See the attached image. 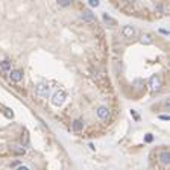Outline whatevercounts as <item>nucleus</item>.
Instances as JSON below:
<instances>
[{"instance_id":"4468645a","label":"nucleus","mask_w":170,"mask_h":170,"mask_svg":"<svg viewBox=\"0 0 170 170\" xmlns=\"http://www.w3.org/2000/svg\"><path fill=\"white\" fill-rule=\"evenodd\" d=\"M88 5H90L91 8H97V6L100 5V2H99V0H88Z\"/></svg>"},{"instance_id":"ddd939ff","label":"nucleus","mask_w":170,"mask_h":170,"mask_svg":"<svg viewBox=\"0 0 170 170\" xmlns=\"http://www.w3.org/2000/svg\"><path fill=\"white\" fill-rule=\"evenodd\" d=\"M155 12H156L158 15H164V14L167 12V9H166V6H164V5H158V6L155 8Z\"/></svg>"},{"instance_id":"f257e3e1","label":"nucleus","mask_w":170,"mask_h":170,"mask_svg":"<svg viewBox=\"0 0 170 170\" xmlns=\"http://www.w3.org/2000/svg\"><path fill=\"white\" fill-rule=\"evenodd\" d=\"M50 93V87L46 84V82H41V84H38L37 88H35V94L38 97H41V99H44V97H47Z\"/></svg>"},{"instance_id":"0eeeda50","label":"nucleus","mask_w":170,"mask_h":170,"mask_svg":"<svg viewBox=\"0 0 170 170\" xmlns=\"http://www.w3.org/2000/svg\"><path fill=\"white\" fill-rule=\"evenodd\" d=\"M158 160H160V163H161L163 166H169V163H170V153H169V151L160 152Z\"/></svg>"},{"instance_id":"2eb2a0df","label":"nucleus","mask_w":170,"mask_h":170,"mask_svg":"<svg viewBox=\"0 0 170 170\" xmlns=\"http://www.w3.org/2000/svg\"><path fill=\"white\" fill-rule=\"evenodd\" d=\"M58 5H61V6H70V5H72V2H70V0H59V2H58Z\"/></svg>"},{"instance_id":"f03ea898","label":"nucleus","mask_w":170,"mask_h":170,"mask_svg":"<svg viewBox=\"0 0 170 170\" xmlns=\"http://www.w3.org/2000/svg\"><path fill=\"white\" fill-rule=\"evenodd\" d=\"M65 93L62 91V90H58V91H55L53 93V96H52V103L55 105V106H61L64 102H65Z\"/></svg>"},{"instance_id":"412c9836","label":"nucleus","mask_w":170,"mask_h":170,"mask_svg":"<svg viewBox=\"0 0 170 170\" xmlns=\"http://www.w3.org/2000/svg\"><path fill=\"white\" fill-rule=\"evenodd\" d=\"M88 146H90V149H91V151H96V147H94V144H93V143H90Z\"/></svg>"},{"instance_id":"f3484780","label":"nucleus","mask_w":170,"mask_h":170,"mask_svg":"<svg viewBox=\"0 0 170 170\" xmlns=\"http://www.w3.org/2000/svg\"><path fill=\"white\" fill-rule=\"evenodd\" d=\"M5 111H6V113H5V115H6V117H11V118L14 117V113H12L11 110H5Z\"/></svg>"},{"instance_id":"6ab92c4d","label":"nucleus","mask_w":170,"mask_h":170,"mask_svg":"<svg viewBox=\"0 0 170 170\" xmlns=\"http://www.w3.org/2000/svg\"><path fill=\"white\" fill-rule=\"evenodd\" d=\"M17 170H29V169H27L26 166H19V167H17Z\"/></svg>"},{"instance_id":"423d86ee","label":"nucleus","mask_w":170,"mask_h":170,"mask_svg":"<svg viewBox=\"0 0 170 170\" xmlns=\"http://www.w3.org/2000/svg\"><path fill=\"white\" fill-rule=\"evenodd\" d=\"M82 19H84V21H87L88 24H94V23H96L94 14H93L90 9H87V11H84V12H82Z\"/></svg>"},{"instance_id":"f8f14e48","label":"nucleus","mask_w":170,"mask_h":170,"mask_svg":"<svg viewBox=\"0 0 170 170\" xmlns=\"http://www.w3.org/2000/svg\"><path fill=\"white\" fill-rule=\"evenodd\" d=\"M140 43L141 44H144V46H149V44H152V39H151V35H143V37L140 38Z\"/></svg>"},{"instance_id":"aec40b11","label":"nucleus","mask_w":170,"mask_h":170,"mask_svg":"<svg viewBox=\"0 0 170 170\" xmlns=\"http://www.w3.org/2000/svg\"><path fill=\"white\" fill-rule=\"evenodd\" d=\"M161 120H169V115H160Z\"/></svg>"},{"instance_id":"a211bd4d","label":"nucleus","mask_w":170,"mask_h":170,"mask_svg":"<svg viewBox=\"0 0 170 170\" xmlns=\"http://www.w3.org/2000/svg\"><path fill=\"white\" fill-rule=\"evenodd\" d=\"M131 115H132L134 118H135V120H140V117H138V114L135 113V111H131Z\"/></svg>"},{"instance_id":"20e7f679","label":"nucleus","mask_w":170,"mask_h":170,"mask_svg":"<svg viewBox=\"0 0 170 170\" xmlns=\"http://www.w3.org/2000/svg\"><path fill=\"white\" fill-rule=\"evenodd\" d=\"M122 35L125 38H132L135 35V27L131 26V24H126V26H123V29H122Z\"/></svg>"},{"instance_id":"39448f33","label":"nucleus","mask_w":170,"mask_h":170,"mask_svg":"<svg viewBox=\"0 0 170 170\" xmlns=\"http://www.w3.org/2000/svg\"><path fill=\"white\" fill-rule=\"evenodd\" d=\"M96 114H97V117H99L100 120H106V118L110 117V110H108L106 106H99V108L96 110Z\"/></svg>"},{"instance_id":"dca6fc26","label":"nucleus","mask_w":170,"mask_h":170,"mask_svg":"<svg viewBox=\"0 0 170 170\" xmlns=\"http://www.w3.org/2000/svg\"><path fill=\"white\" fill-rule=\"evenodd\" d=\"M144 141H146V143H152V141H153V135H152V134H146Z\"/></svg>"},{"instance_id":"7ed1b4c3","label":"nucleus","mask_w":170,"mask_h":170,"mask_svg":"<svg viewBox=\"0 0 170 170\" xmlns=\"http://www.w3.org/2000/svg\"><path fill=\"white\" fill-rule=\"evenodd\" d=\"M9 76H11V81L12 82H21L23 81V72L21 70H19V68H15V70H11L9 72Z\"/></svg>"},{"instance_id":"1a4fd4ad","label":"nucleus","mask_w":170,"mask_h":170,"mask_svg":"<svg viewBox=\"0 0 170 170\" xmlns=\"http://www.w3.org/2000/svg\"><path fill=\"white\" fill-rule=\"evenodd\" d=\"M82 129H84V122L81 118H76L75 122L72 123V131L73 132H81Z\"/></svg>"},{"instance_id":"9b49d317","label":"nucleus","mask_w":170,"mask_h":170,"mask_svg":"<svg viewBox=\"0 0 170 170\" xmlns=\"http://www.w3.org/2000/svg\"><path fill=\"white\" fill-rule=\"evenodd\" d=\"M0 68H2L3 72H11V61H8V59L2 61V62H0Z\"/></svg>"},{"instance_id":"9d476101","label":"nucleus","mask_w":170,"mask_h":170,"mask_svg":"<svg viewBox=\"0 0 170 170\" xmlns=\"http://www.w3.org/2000/svg\"><path fill=\"white\" fill-rule=\"evenodd\" d=\"M102 20H103V23H105V24H108L110 27L117 26V21H115L111 15H108V14H103V15H102Z\"/></svg>"},{"instance_id":"6e6552de","label":"nucleus","mask_w":170,"mask_h":170,"mask_svg":"<svg viewBox=\"0 0 170 170\" xmlns=\"http://www.w3.org/2000/svg\"><path fill=\"white\" fill-rule=\"evenodd\" d=\"M160 77L158 76H152L151 79H149V87H151L152 91H158L160 90Z\"/></svg>"}]
</instances>
